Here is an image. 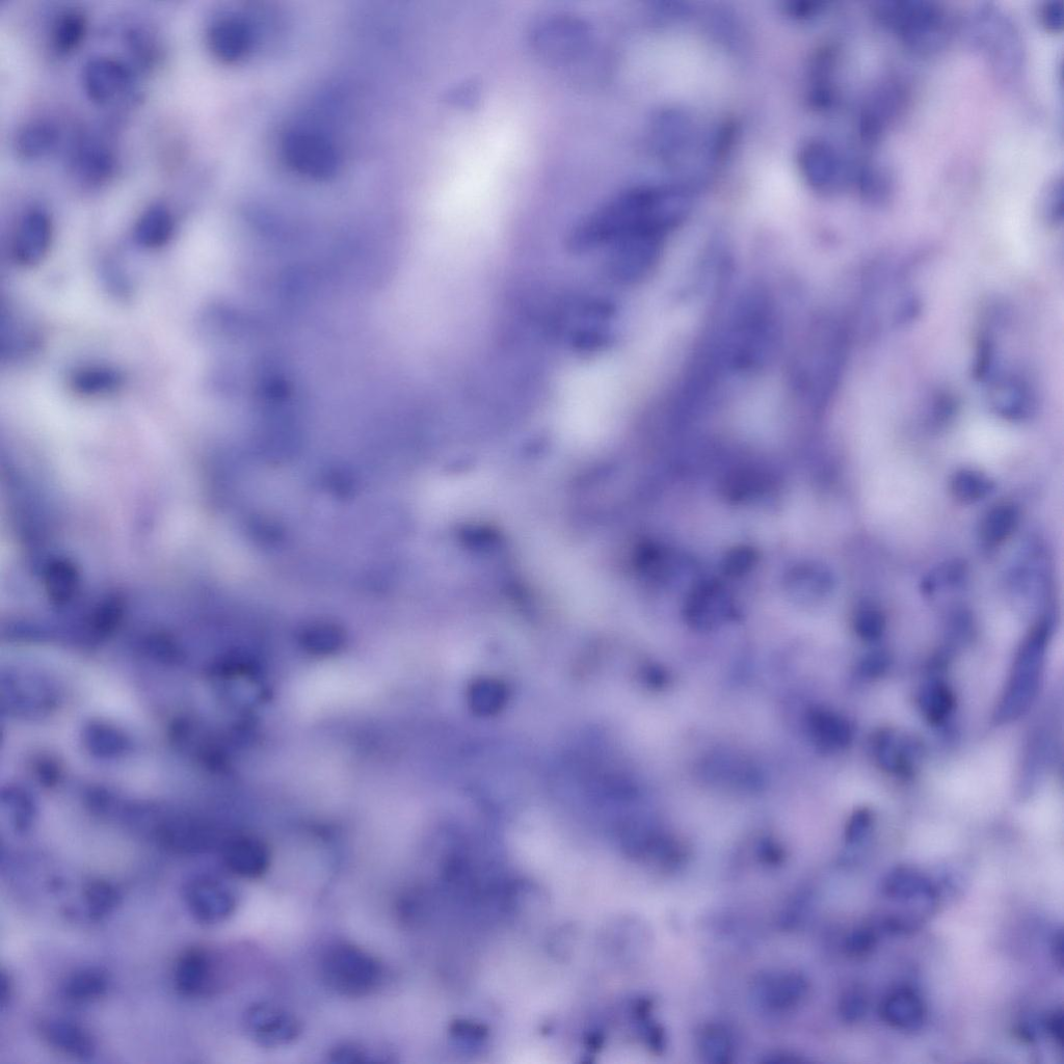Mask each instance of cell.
<instances>
[{
    "instance_id": "19",
    "label": "cell",
    "mask_w": 1064,
    "mask_h": 1064,
    "mask_svg": "<svg viewBox=\"0 0 1064 1064\" xmlns=\"http://www.w3.org/2000/svg\"><path fill=\"white\" fill-rule=\"evenodd\" d=\"M759 991L768 1008L785 1012L800 1005L808 996L809 982L801 973H785L766 979Z\"/></svg>"
},
{
    "instance_id": "43",
    "label": "cell",
    "mask_w": 1064,
    "mask_h": 1064,
    "mask_svg": "<svg viewBox=\"0 0 1064 1064\" xmlns=\"http://www.w3.org/2000/svg\"><path fill=\"white\" fill-rule=\"evenodd\" d=\"M1040 18L1044 28L1050 33H1059L1063 29L1062 0H1047L1040 9Z\"/></svg>"
},
{
    "instance_id": "44",
    "label": "cell",
    "mask_w": 1064,
    "mask_h": 1064,
    "mask_svg": "<svg viewBox=\"0 0 1064 1064\" xmlns=\"http://www.w3.org/2000/svg\"><path fill=\"white\" fill-rule=\"evenodd\" d=\"M760 860L770 866L780 865L785 858L784 850L775 840L764 839L759 846Z\"/></svg>"
},
{
    "instance_id": "9",
    "label": "cell",
    "mask_w": 1064,
    "mask_h": 1064,
    "mask_svg": "<svg viewBox=\"0 0 1064 1064\" xmlns=\"http://www.w3.org/2000/svg\"><path fill=\"white\" fill-rule=\"evenodd\" d=\"M214 957L203 947H191L178 957L174 969L176 991L189 998L203 997L217 989Z\"/></svg>"
},
{
    "instance_id": "45",
    "label": "cell",
    "mask_w": 1064,
    "mask_h": 1064,
    "mask_svg": "<svg viewBox=\"0 0 1064 1064\" xmlns=\"http://www.w3.org/2000/svg\"><path fill=\"white\" fill-rule=\"evenodd\" d=\"M365 1057V1052L354 1045L340 1046L331 1054L332 1060L340 1063L363 1062Z\"/></svg>"
},
{
    "instance_id": "11",
    "label": "cell",
    "mask_w": 1064,
    "mask_h": 1064,
    "mask_svg": "<svg viewBox=\"0 0 1064 1064\" xmlns=\"http://www.w3.org/2000/svg\"><path fill=\"white\" fill-rule=\"evenodd\" d=\"M51 237V221L44 210L34 208L25 212L13 239L15 261L26 268L40 263L49 251Z\"/></svg>"
},
{
    "instance_id": "30",
    "label": "cell",
    "mask_w": 1064,
    "mask_h": 1064,
    "mask_svg": "<svg viewBox=\"0 0 1064 1064\" xmlns=\"http://www.w3.org/2000/svg\"><path fill=\"white\" fill-rule=\"evenodd\" d=\"M84 900L89 917L98 921L110 915L119 906L121 893L114 884L95 880L85 887Z\"/></svg>"
},
{
    "instance_id": "15",
    "label": "cell",
    "mask_w": 1064,
    "mask_h": 1064,
    "mask_svg": "<svg viewBox=\"0 0 1064 1064\" xmlns=\"http://www.w3.org/2000/svg\"><path fill=\"white\" fill-rule=\"evenodd\" d=\"M44 1041L53 1049L77 1059L94 1056L96 1046L91 1034L81 1025L65 1019H48L41 1024Z\"/></svg>"
},
{
    "instance_id": "12",
    "label": "cell",
    "mask_w": 1064,
    "mask_h": 1064,
    "mask_svg": "<svg viewBox=\"0 0 1064 1064\" xmlns=\"http://www.w3.org/2000/svg\"><path fill=\"white\" fill-rule=\"evenodd\" d=\"M132 84L130 68L111 57L91 59L84 68L85 89L92 100L109 103L123 95Z\"/></svg>"
},
{
    "instance_id": "47",
    "label": "cell",
    "mask_w": 1064,
    "mask_h": 1064,
    "mask_svg": "<svg viewBox=\"0 0 1064 1064\" xmlns=\"http://www.w3.org/2000/svg\"><path fill=\"white\" fill-rule=\"evenodd\" d=\"M887 664V657L883 653H876L869 656L864 662V670L868 673L881 672Z\"/></svg>"
},
{
    "instance_id": "5",
    "label": "cell",
    "mask_w": 1064,
    "mask_h": 1064,
    "mask_svg": "<svg viewBox=\"0 0 1064 1064\" xmlns=\"http://www.w3.org/2000/svg\"><path fill=\"white\" fill-rule=\"evenodd\" d=\"M992 410L1009 421L1029 419L1037 408V393L1026 372L1012 364L994 372L982 383Z\"/></svg>"
},
{
    "instance_id": "14",
    "label": "cell",
    "mask_w": 1064,
    "mask_h": 1064,
    "mask_svg": "<svg viewBox=\"0 0 1064 1064\" xmlns=\"http://www.w3.org/2000/svg\"><path fill=\"white\" fill-rule=\"evenodd\" d=\"M882 1019L901 1031L919 1030L927 1019V1006L922 997L908 987L898 988L887 995L880 1008Z\"/></svg>"
},
{
    "instance_id": "33",
    "label": "cell",
    "mask_w": 1064,
    "mask_h": 1064,
    "mask_svg": "<svg viewBox=\"0 0 1064 1064\" xmlns=\"http://www.w3.org/2000/svg\"><path fill=\"white\" fill-rule=\"evenodd\" d=\"M922 709L931 723L939 724L952 711L954 697L948 686L941 682L926 687L921 697Z\"/></svg>"
},
{
    "instance_id": "31",
    "label": "cell",
    "mask_w": 1064,
    "mask_h": 1064,
    "mask_svg": "<svg viewBox=\"0 0 1064 1064\" xmlns=\"http://www.w3.org/2000/svg\"><path fill=\"white\" fill-rule=\"evenodd\" d=\"M912 743L899 740L895 735L883 734L876 741V755L884 767L896 773L911 770Z\"/></svg>"
},
{
    "instance_id": "35",
    "label": "cell",
    "mask_w": 1064,
    "mask_h": 1064,
    "mask_svg": "<svg viewBox=\"0 0 1064 1064\" xmlns=\"http://www.w3.org/2000/svg\"><path fill=\"white\" fill-rule=\"evenodd\" d=\"M1042 216L1045 221L1057 226L1063 220V177L1061 174L1051 178L1041 194Z\"/></svg>"
},
{
    "instance_id": "10",
    "label": "cell",
    "mask_w": 1064,
    "mask_h": 1064,
    "mask_svg": "<svg viewBox=\"0 0 1064 1064\" xmlns=\"http://www.w3.org/2000/svg\"><path fill=\"white\" fill-rule=\"evenodd\" d=\"M246 1023L254 1039L266 1048L288 1045L301 1033V1025L295 1017L270 1004L252 1006Z\"/></svg>"
},
{
    "instance_id": "29",
    "label": "cell",
    "mask_w": 1064,
    "mask_h": 1064,
    "mask_svg": "<svg viewBox=\"0 0 1064 1064\" xmlns=\"http://www.w3.org/2000/svg\"><path fill=\"white\" fill-rule=\"evenodd\" d=\"M87 19L78 10H68L61 14L52 31L53 46L60 52H69L84 39Z\"/></svg>"
},
{
    "instance_id": "27",
    "label": "cell",
    "mask_w": 1064,
    "mask_h": 1064,
    "mask_svg": "<svg viewBox=\"0 0 1064 1064\" xmlns=\"http://www.w3.org/2000/svg\"><path fill=\"white\" fill-rule=\"evenodd\" d=\"M123 384L120 372L109 367H88L72 378V388L82 395H104L115 392Z\"/></svg>"
},
{
    "instance_id": "49",
    "label": "cell",
    "mask_w": 1064,
    "mask_h": 1064,
    "mask_svg": "<svg viewBox=\"0 0 1064 1064\" xmlns=\"http://www.w3.org/2000/svg\"><path fill=\"white\" fill-rule=\"evenodd\" d=\"M0 980H2V984H0V989H2V993H0V998H2L3 1007H6L8 1001L12 997V981L10 979V976H8L5 972L2 973V979Z\"/></svg>"
},
{
    "instance_id": "37",
    "label": "cell",
    "mask_w": 1064,
    "mask_h": 1064,
    "mask_svg": "<svg viewBox=\"0 0 1064 1064\" xmlns=\"http://www.w3.org/2000/svg\"><path fill=\"white\" fill-rule=\"evenodd\" d=\"M303 644L315 654H329L341 646L342 634L329 625L313 626L304 632Z\"/></svg>"
},
{
    "instance_id": "34",
    "label": "cell",
    "mask_w": 1064,
    "mask_h": 1064,
    "mask_svg": "<svg viewBox=\"0 0 1064 1064\" xmlns=\"http://www.w3.org/2000/svg\"><path fill=\"white\" fill-rule=\"evenodd\" d=\"M967 575V567L960 561H952L931 572L922 581V591L933 595L940 589L953 588L962 584Z\"/></svg>"
},
{
    "instance_id": "1",
    "label": "cell",
    "mask_w": 1064,
    "mask_h": 1064,
    "mask_svg": "<svg viewBox=\"0 0 1064 1064\" xmlns=\"http://www.w3.org/2000/svg\"><path fill=\"white\" fill-rule=\"evenodd\" d=\"M963 35L969 45L987 61L1002 84H1015L1026 64L1021 32L1007 13L990 3H981L963 17Z\"/></svg>"
},
{
    "instance_id": "3",
    "label": "cell",
    "mask_w": 1064,
    "mask_h": 1064,
    "mask_svg": "<svg viewBox=\"0 0 1064 1064\" xmlns=\"http://www.w3.org/2000/svg\"><path fill=\"white\" fill-rule=\"evenodd\" d=\"M1051 633L1052 622L1046 618L1037 623L1026 637L997 710L999 722L1013 721L1023 714L1034 700L1040 686Z\"/></svg>"
},
{
    "instance_id": "21",
    "label": "cell",
    "mask_w": 1064,
    "mask_h": 1064,
    "mask_svg": "<svg viewBox=\"0 0 1064 1064\" xmlns=\"http://www.w3.org/2000/svg\"><path fill=\"white\" fill-rule=\"evenodd\" d=\"M59 139L60 133L55 124L47 120H34L17 131L15 149L23 158H40L55 149Z\"/></svg>"
},
{
    "instance_id": "4",
    "label": "cell",
    "mask_w": 1064,
    "mask_h": 1064,
    "mask_svg": "<svg viewBox=\"0 0 1064 1064\" xmlns=\"http://www.w3.org/2000/svg\"><path fill=\"white\" fill-rule=\"evenodd\" d=\"M322 972L331 990L352 998L376 991L383 978L382 966L375 957L351 944L330 948L324 956Z\"/></svg>"
},
{
    "instance_id": "38",
    "label": "cell",
    "mask_w": 1064,
    "mask_h": 1064,
    "mask_svg": "<svg viewBox=\"0 0 1064 1064\" xmlns=\"http://www.w3.org/2000/svg\"><path fill=\"white\" fill-rule=\"evenodd\" d=\"M759 554L750 546H738L727 552L724 557L723 572L732 578L749 574L758 564Z\"/></svg>"
},
{
    "instance_id": "46",
    "label": "cell",
    "mask_w": 1064,
    "mask_h": 1064,
    "mask_svg": "<svg viewBox=\"0 0 1064 1064\" xmlns=\"http://www.w3.org/2000/svg\"><path fill=\"white\" fill-rule=\"evenodd\" d=\"M1046 1029L1051 1036V1039L1055 1044L1062 1049L1063 1047V1012L1062 1009H1056L1046 1020Z\"/></svg>"
},
{
    "instance_id": "26",
    "label": "cell",
    "mask_w": 1064,
    "mask_h": 1064,
    "mask_svg": "<svg viewBox=\"0 0 1064 1064\" xmlns=\"http://www.w3.org/2000/svg\"><path fill=\"white\" fill-rule=\"evenodd\" d=\"M995 487V482L989 475L971 468L957 470L949 483L951 495L965 504L986 499L994 492Z\"/></svg>"
},
{
    "instance_id": "41",
    "label": "cell",
    "mask_w": 1064,
    "mask_h": 1064,
    "mask_svg": "<svg viewBox=\"0 0 1064 1064\" xmlns=\"http://www.w3.org/2000/svg\"><path fill=\"white\" fill-rule=\"evenodd\" d=\"M150 34L143 29L131 30L128 34L130 49L144 64L153 63L159 52L156 40Z\"/></svg>"
},
{
    "instance_id": "7",
    "label": "cell",
    "mask_w": 1064,
    "mask_h": 1064,
    "mask_svg": "<svg viewBox=\"0 0 1064 1064\" xmlns=\"http://www.w3.org/2000/svg\"><path fill=\"white\" fill-rule=\"evenodd\" d=\"M734 602L722 584L704 581L690 592L684 606L686 623L698 631H711L734 617Z\"/></svg>"
},
{
    "instance_id": "39",
    "label": "cell",
    "mask_w": 1064,
    "mask_h": 1064,
    "mask_svg": "<svg viewBox=\"0 0 1064 1064\" xmlns=\"http://www.w3.org/2000/svg\"><path fill=\"white\" fill-rule=\"evenodd\" d=\"M868 996L859 986L850 987L839 1001V1015L843 1022L855 1024L860 1022L868 1012Z\"/></svg>"
},
{
    "instance_id": "24",
    "label": "cell",
    "mask_w": 1064,
    "mask_h": 1064,
    "mask_svg": "<svg viewBox=\"0 0 1064 1064\" xmlns=\"http://www.w3.org/2000/svg\"><path fill=\"white\" fill-rule=\"evenodd\" d=\"M109 988L108 974L98 968H86L67 978L63 984V996L72 1003H89L103 997Z\"/></svg>"
},
{
    "instance_id": "42",
    "label": "cell",
    "mask_w": 1064,
    "mask_h": 1064,
    "mask_svg": "<svg viewBox=\"0 0 1064 1064\" xmlns=\"http://www.w3.org/2000/svg\"><path fill=\"white\" fill-rule=\"evenodd\" d=\"M872 823V816L867 810H859L853 816H851L846 832L845 839L848 844H858L862 842L870 831Z\"/></svg>"
},
{
    "instance_id": "40",
    "label": "cell",
    "mask_w": 1064,
    "mask_h": 1064,
    "mask_svg": "<svg viewBox=\"0 0 1064 1064\" xmlns=\"http://www.w3.org/2000/svg\"><path fill=\"white\" fill-rule=\"evenodd\" d=\"M877 943V931L872 926H862L851 933L845 943L846 953L860 957L867 955Z\"/></svg>"
},
{
    "instance_id": "50",
    "label": "cell",
    "mask_w": 1064,
    "mask_h": 1064,
    "mask_svg": "<svg viewBox=\"0 0 1064 1064\" xmlns=\"http://www.w3.org/2000/svg\"><path fill=\"white\" fill-rule=\"evenodd\" d=\"M351 15H352V10H351ZM352 19H353V15H352ZM352 29H353V32H354V28H353V22H352ZM353 41H354V44H355V40H354V34H353ZM354 50H355V49H354ZM354 52H355V51H354ZM355 53H356V52H355Z\"/></svg>"
},
{
    "instance_id": "28",
    "label": "cell",
    "mask_w": 1064,
    "mask_h": 1064,
    "mask_svg": "<svg viewBox=\"0 0 1064 1064\" xmlns=\"http://www.w3.org/2000/svg\"><path fill=\"white\" fill-rule=\"evenodd\" d=\"M701 1055L714 1064L733 1061L735 1046L730 1032L723 1026L711 1025L703 1029L699 1039Z\"/></svg>"
},
{
    "instance_id": "48",
    "label": "cell",
    "mask_w": 1064,
    "mask_h": 1064,
    "mask_svg": "<svg viewBox=\"0 0 1064 1064\" xmlns=\"http://www.w3.org/2000/svg\"><path fill=\"white\" fill-rule=\"evenodd\" d=\"M1051 950H1052V955H1053V959H1054L1055 964L1059 967L1060 970H1062L1063 969V936H1062V931H1058V933L1055 934V936L1053 938V941H1052Z\"/></svg>"
},
{
    "instance_id": "6",
    "label": "cell",
    "mask_w": 1064,
    "mask_h": 1064,
    "mask_svg": "<svg viewBox=\"0 0 1064 1064\" xmlns=\"http://www.w3.org/2000/svg\"><path fill=\"white\" fill-rule=\"evenodd\" d=\"M184 899L192 916L204 924L222 923L237 908L233 891L211 876L195 877L185 886Z\"/></svg>"
},
{
    "instance_id": "17",
    "label": "cell",
    "mask_w": 1064,
    "mask_h": 1064,
    "mask_svg": "<svg viewBox=\"0 0 1064 1064\" xmlns=\"http://www.w3.org/2000/svg\"><path fill=\"white\" fill-rule=\"evenodd\" d=\"M807 726L812 740L823 751L845 749L853 738V730L845 718L828 709L809 711Z\"/></svg>"
},
{
    "instance_id": "25",
    "label": "cell",
    "mask_w": 1064,
    "mask_h": 1064,
    "mask_svg": "<svg viewBox=\"0 0 1064 1064\" xmlns=\"http://www.w3.org/2000/svg\"><path fill=\"white\" fill-rule=\"evenodd\" d=\"M115 161L110 148L103 144L87 142L77 150L75 167L85 180L99 183L108 178Z\"/></svg>"
},
{
    "instance_id": "2",
    "label": "cell",
    "mask_w": 1064,
    "mask_h": 1064,
    "mask_svg": "<svg viewBox=\"0 0 1064 1064\" xmlns=\"http://www.w3.org/2000/svg\"><path fill=\"white\" fill-rule=\"evenodd\" d=\"M873 13L919 55H935L943 50L954 32L950 13L933 0H880L874 3Z\"/></svg>"
},
{
    "instance_id": "23",
    "label": "cell",
    "mask_w": 1064,
    "mask_h": 1064,
    "mask_svg": "<svg viewBox=\"0 0 1064 1064\" xmlns=\"http://www.w3.org/2000/svg\"><path fill=\"white\" fill-rule=\"evenodd\" d=\"M855 183L862 197L872 205H885L894 194V177L879 162L869 161L858 166Z\"/></svg>"
},
{
    "instance_id": "32",
    "label": "cell",
    "mask_w": 1064,
    "mask_h": 1064,
    "mask_svg": "<svg viewBox=\"0 0 1064 1064\" xmlns=\"http://www.w3.org/2000/svg\"><path fill=\"white\" fill-rule=\"evenodd\" d=\"M765 474L756 470H741L727 477L724 490L735 501L751 500L761 496L768 487Z\"/></svg>"
},
{
    "instance_id": "16",
    "label": "cell",
    "mask_w": 1064,
    "mask_h": 1064,
    "mask_svg": "<svg viewBox=\"0 0 1064 1064\" xmlns=\"http://www.w3.org/2000/svg\"><path fill=\"white\" fill-rule=\"evenodd\" d=\"M785 589L796 603H817L833 591L834 578L826 567L803 564L788 572Z\"/></svg>"
},
{
    "instance_id": "13",
    "label": "cell",
    "mask_w": 1064,
    "mask_h": 1064,
    "mask_svg": "<svg viewBox=\"0 0 1064 1064\" xmlns=\"http://www.w3.org/2000/svg\"><path fill=\"white\" fill-rule=\"evenodd\" d=\"M222 858L228 871L248 880L259 879L268 872L271 864L268 846L252 837L228 841L223 847Z\"/></svg>"
},
{
    "instance_id": "8",
    "label": "cell",
    "mask_w": 1064,
    "mask_h": 1064,
    "mask_svg": "<svg viewBox=\"0 0 1064 1064\" xmlns=\"http://www.w3.org/2000/svg\"><path fill=\"white\" fill-rule=\"evenodd\" d=\"M907 100V89L894 79L876 88L862 114L861 135L864 141L869 145L879 143L889 127L906 109Z\"/></svg>"
},
{
    "instance_id": "36",
    "label": "cell",
    "mask_w": 1064,
    "mask_h": 1064,
    "mask_svg": "<svg viewBox=\"0 0 1064 1064\" xmlns=\"http://www.w3.org/2000/svg\"><path fill=\"white\" fill-rule=\"evenodd\" d=\"M854 628L862 640L877 641L885 632L886 617L879 608L864 605L855 614Z\"/></svg>"
},
{
    "instance_id": "20",
    "label": "cell",
    "mask_w": 1064,
    "mask_h": 1064,
    "mask_svg": "<svg viewBox=\"0 0 1064 1064\" xmlns=\"http://www.w3.org/2000/svg\"><path fill=\"white\" fill-rule=\"evenodd\" d=\"M1021 520L1020 509L1014 503L995 505L981 520L979 539L988 549H995L1012 537Z\"/></svg>"
},
{
    "instance_id": "22",
    "label": "cell",
    "mask_w": 1064,
    "mask_h": 1064,
    "mask_svg": "<svg viewBox=\"0 0 1064 1064\" xmlns=\"http://www.w3.org/2000/svg\"><path fill=\"white\" fill-rule=\"evenodd\" d=\"M171 211L163 204H155L145 210L135 227L137 243L146 249L164 247L174 232Z\"/></svg>"
},
{
    "instance_id": "18",
    "label": "cell",
    "mask_w": 1064,
    "mask_h": 1064,
    "mask_svg": "<svg viewBox=\"0 0 1064 1064\" xmlns=\"http://www.w3.org/2000/svg\"><path fill=\"white\" fill-rule=\"evenodd\" d=\"M883 888L888 898L900 902L920 900L933 906L938 896L934 884L921 872L910 867L892 870L887 875Z\"/></svg>"
}]
</instances>
